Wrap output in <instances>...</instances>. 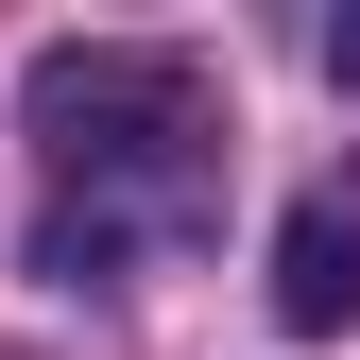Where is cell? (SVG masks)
Wrapping results in <instances>:
<instances>
[{"mask_svg": "<svg viewBox=\"0 0 360 360\" xmlns=\"http://www.w3.org/2000/svg\"><path fill=\"white\" fill-rule=\"evenodd\" d=\"M326 86H360V0H343V18H326Z\"/></svg>", "mask_w": 360, "mask_h": 360, "instance_id": "3957f363", "label": "cell"}, {"mask_svg": "<svg viewBox=\"0 0 360 360\" xmlns=\"http://www.w3.org/2000/svg\"><path fill=\"white\" fill-rule=\"evenodd\" d=\"M18 120L52 138V172H86V189H155V206L189 189V155L223 138L206 69H189V52H120V34H86V52H34Z\"/></svg>", "mask_w": 360, "mask_h": 360, "instance_id": "6da1fadb", "label": "cell"}, {"mask_svg": "<svg viewBox=\"0 0 360 360\" xmlns=\"http://www.w3.org/2000/svg\"><path fill=\"white\" fill-rule=\"evenodd\" d=\"M275 326H292V343L360 326V206H343V189H309V206L275 223Z\"/></svg>", "mask_w": 360, "mask_h": 360, "instance_id": "7a4b0ae2", "label": "cell"}]
</instances>
